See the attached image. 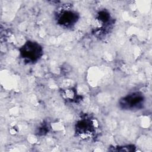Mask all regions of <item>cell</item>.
<instances>
[{
	"label": "cell",
	"instance_id": "cell-1",
	"mask_svg": "<svg viewBox=\"0 0 152 152\" xmlns=\"http://www.w3.org/2000/svg\"><path fill=\"white\" fill-rule=\"evenodd\" d=\"M21 53L25 59L34 61L39 58L41 53V48L36 43L33 42L28 43L23 46Z\"/></svg>",
	"mask_w": 152,
	"mask_h": 152
}]
</instances>
